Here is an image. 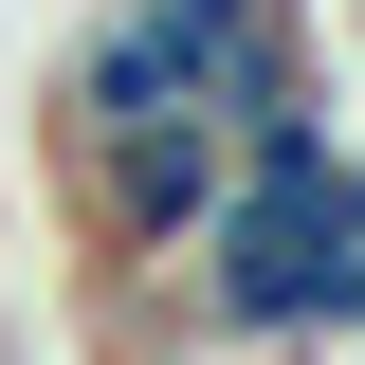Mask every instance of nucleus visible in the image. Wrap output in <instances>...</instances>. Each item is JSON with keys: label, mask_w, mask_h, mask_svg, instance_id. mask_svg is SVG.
<instances>
[{"label": "nucleus", "mask_w": 365, "mask_h": 365, "mask_svg": "<svg viewBox=\"0 0 365 365\" xmlns=\"http://www.w3.org/2000/svg\"><path fill=\"white\" fill-rule=\"evenodd\" d=\"M347 256H365V146L347 128H292L220 182V220L182 237V329H220V347H311L347 311Z\"/></svg>", "instance_id": "f257e3e1"}, {"label": "nucleus", "mask_w": 365, "mask_h": 365, "mask_svg": "<svg viewBox=\"0 0 365 365\" xmlns=\"http://www.w3.org/2000/svg\"><path fill=\"white\" fill-rule=\"evenodd\" d=\"M73 220H91V274L128 292V274H182V237L220 220V182H237V146L201 128V110H165V128H110V146H73Z\"/></svg>", "instance_id": "f03ea898"}]
</instances>
